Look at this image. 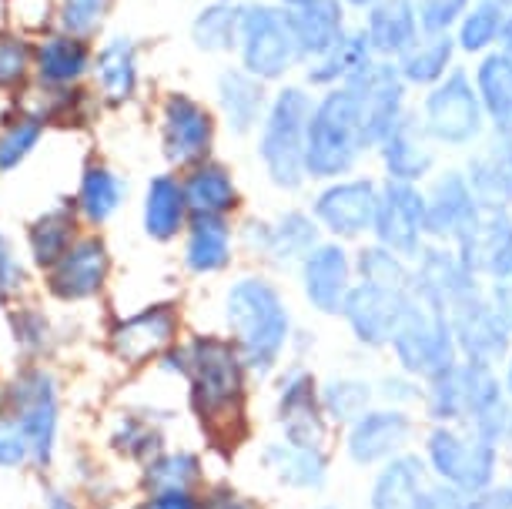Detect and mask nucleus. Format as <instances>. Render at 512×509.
<instances>
[{
    "mask_svg": "<svg viewBox=\"0 0 512 509\" xmlns=\"http://www.w3.org/2000/svg\"><path fill=\"white\" fill-rule=\"evenodd\" d=\"M228 329L248 369L272 372L288 342V312L275 285H268L265 278H241L231 285Z\"/></svg>",
    "mask_w": 512,
    "mask_h": 509,
    "instance_id": "nucleus-1",
    "label": "nucleus"
},
{
    "mask_svg": "<svg viewBox=\"0 0 512 509\" xmlns=\"http://www.w3.org/2000/svg\"><path fill=\"white\" fill-rule=\"evenodd\" d=\"M185 372L191 376V396L201 422L211 432H231V422L241 419L245 402V362L235 345L225 339H195L185 355Z\"/></svg>",
    "mask_w": 512,
    "mask_h": 509,
    "instance_id": "nucleus-2",
    "label": "nucleus"
},
{
    "mask_svg": "<svg viewBox=\"0 0 512 509\" xmlns=\"http://www.w3.org/2000/svg\"><path fill=\"white\" fill-rule=\"evenodd\" d=\"M395 355H399L402 369L412 376L436 379L446 369L456 366V335L449 325V309L432 288L412 278V292L405 302L402 322L392 335Z\"/></svg>",
    "mask_w": 512,
    "mask_h": 509,
    "instance_id": "nucleus-3",
    "label": "nucleus"
},
{
    "mask_svg": "<svg viewBox=\"0 0 512 509\" xmlns=\"http://www.w3.org/2000/svg\"><path fill=\"white\" fill-rule=\"evenodd\" d=\"M365 151L359 108L352 91L332 88L322 101H315L305 134V175L312 178H338L359 161Z\"/></svg>",
    "mask_w": 512,
    "mask_h": 509,
    "instance_id": "nucleus-4",
    "label": "nucleus"
},
{
    "mask_svg": "<svg viewBox=\"0 0 512 509\" xmlns=\"http://www.w3.org/2000/svg\"><path fill=\"white\" fill-rule=\"evenodd\" d=\"M312 98L302 88H285L268 108L262 128V161L278 188H298L305 178V134Z\"/></svg>",
    "mask_w": 512,
    "mask_h": 509,
    "instance_id": "nucleus-5",
    "label": "nucleus"
},
{
    "mask_svg": "<svg viewBox=\"0 0 512 509\" xmlns=\"http://www.w3.org/2000/svg\"><path fill=\"white\" fill-rule=\"evenodd\" d=\"M449 325L456 335L459 352L469 355V362H499L509 352V325L499 319L496 305L479 288L476 275L462 278V282L446 295Z\"/></svg>",
    "mask_w": 512,
    "mask_h": 509,
    "instance_id": "nucleus-6",
    "label": "nucleus"
},
{
    "mask_svg": "<svg viewBox=\"0 0 512 509\" xmlns=\"http://www.w3.org/2000/svg\"><path fill=\"white\" fill-rule=\"evenodd\" d=\"M496 439L466 426H439L429 436V463L452 489L482 493L496 476Z\"/></svg>",
    "mask_w": 512,
    "mask_h": 509,
    "instance_id": "nucleus-7",
    "label": "nucleus"
},
{
    "mask_svg": "<svg viewBox=\"0 0 512 509\" xmlns=\"http://www.w3.org/2000/svg\"><path fill=\"white\" fill-rule=\"evenodd\" d=\"M241 61L245 71L258 81H275L292 67L298 57V44L288 24V11H275L268 4L241 7Z\"/></svg>",
    "mask_w": 512,
    "mask_h": 509,
    "instance_id": "nucleus-8",
    "label": "nucleus"
},
{
    "mask_svg": "<svg viewBox=\"0 0 512 509\" xmlns=\"http://www.w3.org/2000/svg\"><path fill=\"white\" fill-rule=\"evenodd\" d=\"M482 121H486V111H482L479 91L472 88V81L462 71H452L449 78H442L425 98L422 128L432 141L462 148V144H472L482 134Z\"/></svg>",
    "mask_w": 512,
    "mask_h": 509,
    "instance_id": "nucleus-9",
    "label": "nucleus"
},
{
    "mask_svg": "<svg viewBox=\"0 0 512 509\" xmlns=\"http://www.w3.org/2000/svg\"><path fill=\"white\" fill-rule=\"evenodd\" d=\"M345 88L352 91L355 108H359L362 121V138L365 148L382 144L392 134V128L399 124L405 114V78L399 67H392L389 61H372L365 71L355 74L352 81H345Z\"/></svg>",
    "mask_w": 512,
    "mask_h": 509,
    "instance_id": "nucleus-10",
    "label": "nucleus"
},
{
    "mask_svg": "<svg viewBox=\"0 0 512 509\" xmlns=\"http://www.w3.org/2000/svg\"><path fill=\"white\" fill-rule=\"evenodd\" d=\"M372 232L379 235V245L389 252L412 258L422 252L425 228V198L405 181H389L379 191V208H375Z\"/></svg>",
    "mask_w": 512,
    "mask_h": 509,
    "instance_id": "nucleus-11",
    "label": "nucleus"
},
{
    "mask_svg": "<svg viewBox=\"0 0 512 509\" xmlns=\"http://www.w3.org/2000/svg\"><path fill=\"white\" fill-rule=\"evenodd\" d=\"M459 262L472 275L496 278L512 268V215L506 208L482 205L469 228L456 238Z\"/></svg>",
    "mask_w": 512,
    "mask_h": 509,
    "instance_id": "nucleus-12",
    "label": "nucleus"
},
{
    "mask_svg": "<svg viewBox=\"0 0 512 509\" xmlns=\"http://www.w3.org/2000/svg\"><path fill=\"white\" fill-rule=\"evenodd\" d=\"M409 292L412 288H392V285H375V282L352 285L342 312L352 325L355 339L365 345L392 342V335L402 322L405 302H409Z\"/></svg>",
    "mask_w": 512,
    "mask_h": 509,
    "instance_id": "nucleus-13",
    "label": "nucleus"
},
{
    "mask_svg": "<svg viewBox=\"0 0 512 509\" xmlns=\"http://www.w3.org/2000/svg\"><path fill=\"white\" fill-rule=\"evenodd\" d=\"M161 134L171 165H201L215 138V121L205 104L188 94H171L161 108Z\"/></svg>",
    "mask_w": 512,
    "mask_h": 509,
    "instance_id": "nucleus-14",
    "label": "nucleus"
},
{
    "mask_svg": "<svg viewBox=\"0 0 512 509\" xmlns=\"http://www.w3.org/2000/svg\"><path fill=\"white\" fill-rule=\"evenodd\" d=\"M17 422H21L27 446H31L34 463H47L54 453V432H57V396L54 382L44 372H27L14 386Z\"/></svg>",
    "mask_w": 512,
    "mask_h": 509,
    "instance_id": "nucleus-15",
    "label": "nucleus"
},
{
    "mask_svg": "<svg viewBox=\"0 0 512 509\" xmlns=\"http://www.w3.org/2000/svg\"><path fill=\"white\" fill-rule=\"evenodd\" d=\"M379 188L372 181H338L318 195L315 215L338 238H355L375 225Z\"/></svg>",
    "mask_w": 512,
    "mask_h": 509,
    "instance_id": "nucleus-16",
    "label": "nucleus"
},
{
    "mask_svg": "<svg viewBox=\"0 0 512 509\" xmlns=\"http://www.w3.org/2000/svg\"><path fill=\"white\" fill-rule=\"evenodd\" d=\"M178 335V315L171 305H154L144 309L131 319H124L121 325H114L111 345L118 352V359H124L128 366H141V362L154 359L171 345V339Z\"/></svg>",
    "mask_w": 512,
    "mask_h": 509,
    "instance_id": "nucleus-17",
    "label": "nucleus"
},
{
    "mask_svg": "<svg viewBox=\"0 0 512 509\" xmlns=\"http://www.w3.org/2000/svg\"><path fill=\"white\" fill-rule=\"evenodd\" d=\"M111 258L98 238H81L64 252V258L51 268V292L57 299H91L101 292L108 278Z\"/></svg>",
    "mask_w": 512,
    "mask_h": 509,
    "instance_id": "nucleus-18",
    "label": "nucleus"
},
{
    "mask_svg": "<svg viewBox=\"0 0 512 509\" xmlns=\"http://www.w3.org/2000/svg\"><path fill=\"white\" fill-rule=\"evenodd\" d=\"M305 295L318 312H342L352 292V262L349 252L338 245H315L302 265Z\"/></svg>",
    "mask_w": 512,
    "mask_h": 509,
    "instance_id": "nucleus-19",
    "label": "nucleus"
},
{
    "mask_svg": "<svg viewBox=\"0 0 512 509\" xmlns=\"http://www.w3.org/2000/svg\"><path fill=\"white\" fill-rule=\"evenodd\" d=\"M479 208L482 205H479L476 191L469 188V178L446 175L432 185L429 198H425V228H429V235L456 242L469 228L472 218H476Z\"/></svg>",
    "mask_w": 512,
    "mask_h": 509,
    "instance_id": "nucleus-20",
    "label": "nucleus"
},
{
    "mask_svg": "<svg viewBox=\"0 0 512 509\" xmlns=\"http://www.w3.org/2000/svg\"><path fill=\"white\" fill-rule=\"evenodd\" d=\"M412 422L405 412L399 409H372L362 412L359 419L352 422L349 432V453L355 463H379V459L395 456L409 439Z\"/></svg>",
    "mask_w": 512,
    "mask_h": 509,
    "instance_id": "nucleus-21",
    "label": "nucleus"
},
{
    "mask_svg": "<svg viewBox=\"0 0 512 509\" xmlns=\"http://www.w3.org/2000/svg\"><path fill=\"white\" fill-rule=\"evenodd\" d=\"M278 409H282V422H285V439H288V443L322 449L325 426H322V416H318L315 382H312V376H308L305 369H292L282 379Z\"/></svg>",
    "mask_w": 512,
    "mask_h": 509,
    "instance_id": "nucleus-22",
    "label": "nucleus"
},
{
    "mask_svg": "<svg viewBox=\"0 0 512 509\" xmlns=\"http://www.w3.org/2000/svg\"><path fill=\"white\" fill-rule=\"evenodd\" d=\"M419 11L415 0H375L369 7V34L372 51L382 57H402L419 44Z\"/></svg>",
    "mask_w": 512,
    "mask_h": 509,
    "instance_id": "nucleus-23",
    "label": "nucleus"
},
{
    "mask_svg": "<svg viewBox=\"0 0 512 509\" xmlns=\"http://www.w3.org/2000/svg\"><path fill=\"white\" fill-rule=\"evenodd\" d=\"M379 148H382L385 171H389V181H405V185L429 175L432 161H436V155H432V148H429V134L412 118H402L395 124L392 134Z\"/></svg>",
    "mask_w": 512,
    "mask_h": 509,
    "instance_id": "nucleus-24",
    "label": "nucleus"
},
{
    "mask_svg": "<svg viewBox=\"0 0 512 509\" xmlns=\"http://www.w3.org/2000/svg\"><path fill=\"white\" fill-rule=\"evenodd\" d=\"M288 24H292L298 57H312V61L325 57L345 37L342 4L338 0H318V4L308 7H292Z\"/></svg>",
    "mask_w": 512,
    "mask_h": 509,
    "instance_id": "nucleus-25",
    "label": "nucleus"
},
{
    "mask_svg": "<svg viewBox=\"0 0 512 509\" xmlns=\"http://www.w3.org/2000/svg\"><path fill=\"white\" fill-rule=\"evenodd\" d=\"M466 178H469V188L476 191L479 205L509 208L512 205V138L496 134V141L469 161Z\"/></svg>",
    "mask_w": 512,
    "mask_h": 509,
    "instance_id": "nucleus-26",
    "label": "nucleus"
},
{
    "mask_svg": "<svg viewBox=\"0 0 512 509\" xmlns=\"http://www.w3.org/2000/svg\"><path fill=\"white\" fill-rule=\"evenodd\" d=\"M482 111L502 138H512V57L506 51L486 54L476 71Z\"/></svg>",
    "mask_w": 512,
    "mask_h": 509,
    "instance_id": "nucleus-27",
    "label": "nucleus"
},
{
    "mask_svg": "<svg viewBox=\"0 0 512 509\" xmlns=\"http://www.w3.org/2000/svg\"><path fill=\"white\" fill-rule=\"evenodd\" d=\"M91 64V51L84 37L74 34H54L37 47V78L47 88H67V84L81 81Z\"/></svg>",
    "mask_w": 512,
    "mask_h": 509,
    "instance_id": "nucleus-28",
    "label": "nucleus"
},
{
    "mask_svg": "<svg viewBox=\"0 0 512 509\" xmlns=\"http://www.w3.org/2000/svg\"><path fill=\"white\" fill-rule=\"evenodd\" d=\"M188 195L185 185L171 175H158L148 185V195H144V228H148L151 238L158 242H168L181 232L188 215Z\"/></svg>",
    "mask_w": 512,
    "mask_h": 509,
    "instance_id": "nucleus-29",
    "label": "nucleus"
},
{
    "mask_svg": "<svg viewBox=\"0 0 512 509\" xmlns=\"http://www.w3.org/2000/svg\"><path fill=\"white\" fill-rule=\"evenodd\" d=\"M231 258V228L225 215H195L188 228L185 262L191 272L208 275L225 268Z\"/></svg>",
    "mask_w": 512,
    "mask_h": 509,
    "instance_id": "nucleus-30",
    "label": "nucleus"
},
{
    "mask_svg": "<svg viewBox=\"0 0 512 509\" xmlns=\"http://www.w3.org/2000/svg\"><path fill=\"white\" fill-rule=\"evenodd\" d=\"M218 101H221V111L228 118V128L245 134L262 121V111H265V91L258 84L255 74L248 71H225L218 81Z\"/></svg>",
    "mask_w": 512,
    "mask_h": 509,
    "instance_id": "nucleus-31",
    "label": "nucleus"
},
{
    "mask_svg": "<svg viewBox=\"0 0 512 509\" xmlns=\"http://www.w3.org/2000/svg\"><path fill=\"white\" fill-rule=\"evenodd\" d=\"M185 195H188V208L195 215H225L238 205V191L235 181H231L225 165H215V161H201L195 171L185 181Z\"/></svg>",
    "mask_w": 512,
    "mask_h": 509,
    "instance_id": "nucleus-32",
    "label": "nucleus"
},
{
    "mask_svg": "<svg viewBox=\"0 0 512 509\" xmlns=\"http://www.w3.org/2000/svg\"><path fill=\"white\" fill-rule=\"evenodd\" d=\"M422 493H425V473L419 459L412 456L392 459L379 473V479H375L372 509H415Z\"/></svg>",
    "mask_w": 512,
    "mask_h": 509,
    "instance_id": "nucleus-33",
    "label": "nucleus"
},
{
    "mask_svg": "<svg viewBox=\"0 0 512 509\" xmlns=\"http://www.w3.org/2000/svg\"><path fill=\"white\" fill-rule=\"evenodd\" d=\"M372 54L375 51H372L369 34L352 31V34H345L325 57H318V61L312 64V71H308V81L312 84H338L342 81L345 84L372 64Z\"/></svg>",
    "mask_w": 512,
    "mask_h": 509,
    "instance_id": "nucleus-34",
    "label": "nucleus"
},
{
    "mask_svg": "<svg viewBox=\"0 0 512 509\" xmlns=\"http://www.w3.org/2000/svg\"><path fill=\"white\" fill-rule=\"evenodd\" d=\"M98 84L101 94L114 104L128 101L134 88H138V54H134V44L128 37H114L101 47L98 54Z\"/></svg>",
    "mask_w": 512,
    "mask_h": 509,
    "instance_id": "nucleus-35",
    "label": "nucleus"
},
{
    "mask_svg": "<svg viewBox=\"0 0 512 509\" xmlns=\"http://www.w3.org/2000/svg\"><path fill=\"white\" fill-rule=\"evenodd\" d=\"M268 466L275 469L278 479H285L288 486L315 489L325 483V453L315 446H298V443H275L265 453Z\"/></svg>",
    "mask_w": 512,
    "mask_h": 509,
    "instance_id": "nucleus-36",
    "label": "nucleus"
},
{
    "mask_svg": "<svg viewBox=\"0 0 512 509\" xmlns=\"http://www.w3.org/2000/svg\"><path fill=\"white\" fill-rule=\"evenodd\" d=\"M452 54H456V41L449 34H436V37H425L412 47L409 54L399 57V71L405 84H439L446 78Z\"/></svg>",
    "mask_w": 512,
    "mask_h": 509,
    "instance_id": "nucleus-37",
    "label": "nucleus"
},
{
    "mask_svg": "<svg viewBox=\"0 0 512 509\" xmlns=\"http://www.w3.org/2000/svg\"><path fill=\"white\" fill-rule=\"evenodd\" d=\"M506 0H479L472 11L459 21V47L469 54L489 51L492 44L502 41V27H506Z\"/></svg>",
    "mask_w": 512,
    "mask_h": 509,
    "instance_id": "nucleus-38",
    "label": "nucleus"
},
{
    "mask_svg": "<svg viewBox=\"0 0 512 509\" xmlns=\"http://www.w3.org/2000/svg\"><path fill=\"white\" fill-rule=\"evenodd\" d=\"M121 198H124V185L114 171L101 168V165H91L88 171H84L81 201H77V205H81V211L88 215V222H94V225L108 222L114 211H118Z\"/></svg>",
    "mask_w": 512,
    "mask_h": 509,
    "instance_id": "nucleus-39",
    "label": "nucleus"
},
{
    "mask_svg": "<svg viewBox=\"0 0 512 509\" xmlns=\"http://www.w3.org/2000/svg\"><path fill=\"white\" fill-rule=\"evenodd\" d=\"M71 238H74V215H71V211H67V208L47 211L41 222H34V228H31V252H34V262H37V265L54 268V265L64 258L67 248L74 245Z\"/></svg>",
    "mask_w": 512,
    "mask_h": 509,
    "instance_id": "nucleus-40",
    "label": "nucleus"
},
{
    "mask_svg": "<svg viewBox=\"0 0 512 509\" xmlns=\"http://www.w3.org/2000/svg\"><path fill=\"white\" fill-rule=\"evenodd\" d=\"M315 232H318V228L308 222L305 215L292 211V215H285L282 222H278V228H268L265 245H268V252L278 258V262L308 258V255H312V248H315Z\"/></svg>",
    "mask_w": 512,
    "mask_h": 509,
    "instance_id": "nucleus-41",
    "label": "nucleus"
},
{
    "mask_svg": "<svg viewBox=\"0 0 512 509\" xmlns=\"http://www.w3.org/2000/svg\"><path fill=\"white\" fill-rule=\"evenodd\" d=\"M241 34V11L228 4H215L208 11H201L195 21V41L205 51H231L238 44Z\"/></svg>",
    "mask_w": 512,
    "mask_h": 509,
    "instance_id": "nucleus-42",
    "label": "nucleus"
},
{
    "mask_svg": "<svg viewBox=\"0 0 512 509\" xmlns=\"http://www.w3.org/2000/svg\"><path fill=\"white\" fill-rule=\"evenodd\" d=\"M44 114H21L0 131V171H14L37 148L44 134Z\"/></svg>",
    "mask_w": 512,
    "mask_h": 509,
    "instance_id": "nucleus-43",
    "label": "nucleus"
},
{
    "mask_svg": "<svg viewBox=\"0 0 512 509\" xmlns=\"http://www.w3.org/2000/svg\"><path fill=\"white\" fill-rule=\"evenodd\" d=\"M359 272H362V282L392 285V288H412V278H415L409 275V268L402 265V255H395L382 245L365 248L359 255Z\"/></svg>",
    "mask_w": 512,
    "mask_h": 509,
    "instance_id": "nucleus-44",
    "label": "nucleus"
},
{
    "mask_svg": "<svg viewBox=\"0 0 512 509\" xmlns=\"http://www.w3.org/2000/svg\"><path fill=\"white\" fill-rule=\"evenodd\" d=\"M322 406L332 419L355 422L365 412V406H369V386L355 379H338L325 389Z\"/></svg>",
    "mask_w": 512,
    "mask_h": 509,
    "instance_id": "nucleus-45",
    "label": "nucleus"
},
{
    "mask_svg": "<svg viewBox=\"0 0 512 509\" xmlns=\"http://www.w3.org/2000/svg\"><path fill=\"white\" fill-rule=\"evenodd\" d=\"M195 479H198V459L191 453L161 456L158 463H151L148 469V486L154 493H164V489H188Z\"/></svg>",
    "mask_w": 512,
    "mask_h": 509,
    "instance_id": "nucleus-46",
    "label": "nucleus"
},
{
    "mask_svg": "<svg viewBox=\"0 0 512 509\" xmlns=\"http://www.w3.org/2000/svg\"><path fill=\"white\" fill-rule=\"evenodd\" d=\"M31 57V44L21 34H0V91H11L27 78Z\"/></svg>",
    "mask_w": 512,
    "mask_h": 509,
    "instance_id": "nucleus-47",
    "label": "nucleus"
},
{
    "mask_svg": "<svg viewBox=\"0 0 512 509\" xmlns=\"http://www.w3.org/2000/svg\"><path fill=\"white\" fill-rule=\"evenodd\" d=\"M114 0H61V24L67 34L88 37L101 27Z\"/></svg>",
    "mask_w": 512,
    "mask_h": 509,
    "instance_id": "nucleus-48",
    "label": "nucleus"
},
{
    "mask_svg": "<svg viewBox=\"0 0 512 509\" xmlns=\"http://www.w3.org/2000/svg\"><path fill=\"white\" fill-rule=\"evenodd\" d=\"M469 0H415V11H419V27L429 37L449 34L462 17H466Z\"/></svg>",
    "mask_w": 512,
    "mask_h": 509,
    "instance_id": "nucleus-49",
    "label": "nucleus"
},
{
    "mask_svg": "<svg viewBox=\"0 0 512 509\" xmlns=\"http://www.w3.org/2000/svg\"><path fill=\"white\" fill-rule=\"evenodd\" d=\"M7 14H11L14 27L27 34H41L51 27L54 0H7Z\"/></svg>",
    "mask_w": 512,
    "mask_h": 509,
    "instance_id": "nucleus-50",
    "label": "nucleus"
},
{
    "mask_svg": "<svg viewBox=\"0 0 512 509\" xmlns=\"http://www.w3.org/2000/svg\"><path fill=\"white\" fill-rule=\"evenodd\" d=\"M27 456H31V446L17 416H0V466H21Z\"/></svg>",
    "mask_w": 512,
    "mask_h": 509,
    "instance_id": "nucleus-51",
    "label": "nucleus"
},
{
    "mask_svg": "<svg viewBox=\"0 0 512 509\" xmlns=\"http://www.w3.org/2000/svg\"><path fill=\"white\" fill-rule=\"evenodd\" d=\"M24 285V268L17 262L14 245L0 235V299H11V295L21 292Z\"/></svg>",
    "mask_w": 512,
    "mask_h": 509,
    "instance_id": "nucleus-52",
    "label": "nucleus"
},
{
    "mask_svg": "<svg viewBox=\"0 0 512 509\" xmlns=\"http://www.w3.org/2000/svg\"><path fill=\"white\" fill-rule=\"evenodd\" d=\"M489 299H492V305H496L499 319L512 329V268H509V272H502V275L492 278Z\"/></svg>",
    "mask_w": 512,
    "mask_h": 509,
    "instance_id": "nucleus-53",
    "label": "nucleus"
},
{
    "mask_svg": "<svg viewBox=\"0 0 512 509\" xmlns=\"http://www.w3.org/2000/svg\"><path fill=\"white\" fill-rule=\"evenodd\" d=\"M415 509H469V503H462V496L456 489L446 486H425V493L419 496Z\"/></svg>",
    "mask_w": 512,
    "mask_h": 509,
    "instance_id": "nucleus-54",
    "label": "nucleus"
},
{
    "mask_svg": "<svg viewBox=\"0 0 512 509\" xmlns=\"http://www.w3.org/2000/svg\"><path fill=\"white\" fill-rule=\"evenodd\" d=\"M121 432H124V443L121 446H128L134 456H144L148 449H154V432H144L138 422H124L121 426Z\"/></svg>",
    "mask_w": 512,
    "mask_h": 509,
    "instance_id": "nucleus-55",
    "label": "nucleus"
},
{
    "mask_svg": "<svg viewBox=\"0 0 512 509\" xmlns=\"http://www.w3.org/2000/svg\"><path fill=\"white\" fill-rule=\"evenodd\" d=\"M151 509H198V503L188 489H164V493H154Z\"/></svg>",
    "mask_w": 512,
    "mask_h": 509,
    "instance_id": "nucleus-56",
    "label": "nucleus"
},
{
    "mask_svg": "<svg viewBox=\"0 0 512 509\" xmlns=\"http://www.w3.org/2000/svg\"><path fill=\"white\" fill-rule=\"evenodd\" d=\"M17 332H21V342L27 345H37V342H44L41 335H44V322H41V315H34V312H27L17 319Z\"/></svg>",
    "mask_w": 512,
    "mask_h": 509,
    "instance_id": "nucleus-57",
    "label": "nucleus"
},
{
    "mask_svg": "<svg viewBox=\"0 0 512 509\" xmlns=\"http://www.w3.org/2000/svg\"><path fill=\"white\" fill-rule=\"evenodd\" d=\"M469 509H512V489H499V493H482L469 503Z\"/></svg>",
    "mask_w": 512,
    "mask_h": 509,
    "instance_id": "nucleus-58",
    "label": "nucleus"
},
{
    "mask_svg": "<svg viewBox=\"0 0 512 509\" xmlns=\"http://www.w3.org/2000/svg\"><path fill=\"white\" fill-rule=\"evenodd\" d=\"M201 509H251L245 499H238L235 493H215Z\"/></svg>",
    "mask_w": 512,
    "mask_h": 509,
    "instance_id": "nucleus-59",
    "label": "nucleus"
},
{
    "mask_svg": "<svg viewBox=\"0 0 512 509\" xmlns=\"http://www.w3.org/2000/svg\"><path fill=\"white\" fill-rule=\"evenodd\" d=\"M502 51L512 57V7H509V14H506V27H502Z\"/></svg>",
    "mask_w": 512,
    "mask_h": 509,
    "instance_id": "nucleus-60",
    "label": "nucleus"
},
{
    "mask_svg": "<svg viewBox=\"0 0 512 509\" xmlns=\"http://www.w3.org/2000/svg\"><path fill=\"white\" fill-rule=\"evenodd\" d=\"M506 389H509V436H512V359H509V372H506Z\"/></svg>",
    "mask_w": 512,
    "mask_h": 509,
    "instance_id": "nucleus-61",
    "label": "nucleus"
},
{
    "mask_svg": "<svg viewBox=\"0 0 512 509\" xmlns=\"http://www.w3.org/2000/svg\"><path fill=\"white\" fill-rule=\"evenodd\" d=\"M308 4H318V0H285L288 11H292V7H308Z\"/></svg>",
    "mask_w": 512,
    "mask_h": 509,
    "instance_id": "nucleus-62",
    "label": "nucleus"
},
{
    "mask_svg": "<svg viewBox=\"0 0 512 509\" xmlns=\"http://www.w3.org/2000/svg\"><path fill=\"white\" fill-rule=\"evenodd\" d=\"M51 509H71V503H67V499H54Z\"/></svg>",
    "mask_w": 512,
    "mask_h": 509,
    "instance_id": "nucleus-63",
    "label": "nucleus"
},
{
    "mask_svg": "<svg viewBox=\"0 0 512 509\" xmlns=\"http://www.w3.org/2000/svg\"><path fill=\"white\" fill-rule=\"evenodd\" d=\"M349 4H352V7H372L375 0H349Z\"/></svg>",
    "mask_w": 512,
    "mask_h": 509,
    "instance_id": "nucleus-64",
    "label": "nucleus"
}]
</instances>
